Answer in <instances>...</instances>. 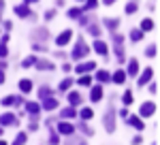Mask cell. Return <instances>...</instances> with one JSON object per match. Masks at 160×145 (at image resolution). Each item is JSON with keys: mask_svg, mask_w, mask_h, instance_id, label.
Wrapping results in <instances>:
<instances>
[{"mask_svg": "<svg viewBox=\"0 0 160 145\" xmlns=\"http://www.w3.org/2000/svg\"><path fill=\"white\" fill-rule=\"evenodd\" d=\"M88 53V45L83 43V41H79L77 45H75V49H73V58L75 60H79V58H83Z\"/></svg>", "mask_w": 160, "mask_h": 145, "instance_id": "obj_1", "label": "cell"}, {"mask_svg": "<svg viewBox=\"0 0 160 145\" xmlns=\"http://www.w3.org/2000/svg\"><path fill=\"white\" fill-rule=\"evenodd\" d=\"M0 124H2V126H11V124H17V118H15L13 113H4V115H0Z\"/></svg>", "mask_w": 160, "mask_h": 145, "instance_id": "obj_2", "label": "cell"}, {"mask_svg": "<svg viewBox=\"0 0 160 145\" xmlns=\"http://www.w3.org/2000/svg\"><path fill=\"white\" fill-rule=\"evenodd\" d=\"M154 111H156V105H154V102H145V105H141V115H143V118H149Z\"/></svg>", "mask_w": 160, "mask_h": 145, "instance_id": "obj_3", "label": "cell"}, {"mask_svg": "<svg viewBox=\"0 0 160 145\" xmlns=\"http://www.w3.org/2000/svg\"><path fill=\"white\" fill-rule=\"evenodd\" d=\"M71 36H73V32H71V30H64V32H62V34L56 38V43H58V45L62 47V45H66V43L71 41Z\"/></svg>", "mask_w": 160, "mask_h": 145, "instance_id": "obj_4", "label": "cell"}, {"mask_svg": "<svg viewBox=\"0 0 160 145\" xmlns=\"http://www.w3.org/2000/svg\"><path fill=\"white\" fill-rule=\"evenodd\" d=\"M43 109H47V111L58 109V100H56V98H51V96H47L45 100H43Z\"/></svg>", "mask_w": 160, "mask_h": 145, "instance_id": "obj_5", "label": "cell"}, {"mask_svg": "<svg viewBox=\"0 0 160 145\" xmlns=\"http://www.w3.org/2000/svg\"><path fill=\"white\" fill-rule=\"evenodd\" d=\"M92 68H96V64H94V62H86V64H79V66H75V71L81 72V75H83V72H90Z\"/></svg>", "mask_w": 160, "mask_h": 145, "instance_id": "obj_6", "label": "cell"}, {"mask_svg": "<svg viewBox=\"0 0 160 145\" xmlns=\"http://www.w3.org/2000/svg\"><path fill=\"white\" fill-rule=\"evenodd\" d=\"M105 128H107L109 132H113V109H109L107 115H105Z\"/></svg>", "mask_w": 160, "mask_h": 145, "instance_id": "obj_7", "label": "cell"}, {"mask_svg": "<svg viewBox=\"0 0 160 145\" xmlns=\"http://www.w3.org/2000/svg\"><path fill=\"white\" fill-rule=\"evenodd\" d=\"M22 102H24V100H22L19 96H7L4 100H2V105H4V107H11V105H22Z\"/></svg>", "mask_w": 160, "mask_h": 145, "instance_id": "obj_8", "label": "cell"}, {"mask_svg": "<svg viewBox=\"0 0 160 145\" xmlns=\"http://www.w3.org/2000/svg\"><path fill=\"white\" fill-rule=\"evenodd\" d=\"M34 64L38 66V71H53V64L49 60H37Z\"/></svg>", "mask_w": 160, "mask_h": 145, "instance_id": "obj_9", "label": "cell"}, {"mask_svg": "<svg viewBox=\"0 0 160 145\" xmlns=\"http://www.w3.org/2000/svg\"><path fill=\"white\" fill-rule=\"evenodd\" d=\"M58 130H60L62 134H73V126H71V124H66V122H60V124H58Z\"/></svg>", "mask_w": 160, "mask_h": 145, "instance_id": "obj_10", "label": "cell"}, {"mask_svg": "<svg viewBox=\"0 0 160 145\" xmlns=\"http://www.w3.org/2000/svg\"><path fill=\"white\" fill-rule=\"evenodd\" d=\"M149 79H152V68H145V71H143V75L139 77V85H145Z\"/></svg>", "mask_w": 160, "mask_h": 145, "instance_id": "obj_11", "label": "cell"}, {"mask_svg": "<svg viewBox=\"0 0 160 145\" xmlns=\"http://www.w3.org/2000/svg\"><path fill=\"white\" fill-rule=\"evenodd\" d=\"M7 41H9V36L4 34V36H2V43H0V58H7V53H9V49H7Z\"/></svg>", "mask_w": 160, "mask_h": 145, "instance_id": "obj_12", "label": "cell"}, {"mask_svg": "<svg viewBox=\"0 0 160 145\" xmlns=\"http://www.w3.org/2000/svg\"><path fill=\"white\" fill-rule=\"evenodd\" d=\"M94 49H96V53L105 56V53H107V43H102V41H96V43H94Z\"/></svg>", "mask_w": 160, "mask_h": 145, "instance_id": "obj_13", "label": "cell"}, {"mask_svg": "<svg viewBox=\"0 0 160 145\" xmlns=\"http://www.w3.org/2000/svg\"><path fill=\"white\" fill-rule=\"evenodd\" d=\"M90 98H92L94 102H96V100H100V98H102V88H100V85H96V88L92 90V94H90Z\"/></svg>", "mask_w": 160, "mask_h": 145, "instance_id": "obj_14", "label": "cell"}, {"mask_svg": "<svg viewBox=\"0 0 160 145\" xmlns=\"http://www.w3.org/2000/svg\"><path fill=\"white\" fill-rule=\"evenodd\" d=\"M137 72H139V62L132 58V60L128 62V75H137Z\"/></svg>", "mask_w": 160, "mask_h": 145, "instance_id": "obj_15", "label": "cell"}, {"mask_svg": "<svg viewBox=\"0 0 160 145\" xmlns=\"http://www.w3.org/2000/svg\"><path fill=\"white\" fill-rule=\"evenodd\" d=\"M19 90H22V92H30V90H32V81H30V79H22V81H19Z\"/></svg>", "mask_w": 160, "mask_h": 145, "instance_id": "obj_16", "label": "cell"}, {"mask_svg": "<svg viewBox=\"0 0 160 145\" xmlns=\"http://www.w3.org/2000/svg\"><path fill=\"white\" fill-rule=\"evenodd\" d=\"M15 13H17V15H22V17H30V11H28V7H26V4L15 7Z\"/></svg>", "mask_w": 160, "mask_h": 145, "instance_id": "obj_17", "label": "cell"}, {"mask_svg": "<svg viewBox=\"0 0 160 145\" xmlns=\"http://www.w3.org/2000/svg\"><path fill=\"white\" fill-rule=\"evenodd\" d=\"M124 79H126V72L124 71H118L113 75V81H115V83H124Z\"/></svg>", "mask_w": 160, "mask_h": 145, "instance_id": "obj_18", "label": "cell"}, {"mask_svg": "<svg viewBox=\"0 0 160 145\" xmlns=\"http://www.w3.org/2000/svg\"><path fill=\"white\" fill-rule=\"evenodd\" d=\"M26 109H28V113H32V115H37V113H38V109H41V107H38L37 102H28V105H26Z\"/></svg>", "mask_w": 160, "mask_h": 145, "instance_id": "obj_19", "label": "cell"}, {"mask_svg": "<svg viewBox=\"0 0 160 145\" xmlns=\"http://www.w3.org/2000/svg\"><path fill=\"white\" fill-rule=\"evenodd\" d=\"M128 122H130V124L135 126L137 130H143V122L139 120V118H135V115H132V118H130V120H128Z\"/></svg>", "mask_w": 160, "mask_h": 145, "instance_id": "obj_20", "label": "cell"}, {"mask_svg": "<svg viewBox=\"0 0 160 145\" xmlns=\"http://www.w3.org/2000/svg\"><path fill=\"white\" fill-rule=\"evenodd\" d=\"M115 56H118V62H124V49H122V43L115 45Z\"/></svg>", "mask_w": 160, "mask_h": 145, "instance_id": "obj_21", "label": "cell"}, {"mask_svg": "<svg viewBox=\"0 0 160 145\" xmlns=\"http://www.w3.org/2000/svg\"><path fill=\"white\" fill-rule=\"evenodd\" d=\"M68 100H71V105H79V102H81V96H79V94H77V92H71V96H68Z\"/></svg>", "mask_w": 160, "mask_h": 145, "instance_id": "obj_22", "label": "cell"}, {"mask_svg": "<svg viewBox=\"0 0 160 145\" xmlns=\"http://www.w3.org/2000/svg\"><path fill=\"white\" fill-rule=\"evenodd\" d=\"M26 139H28V134H26V132H19V134H17V139L13 141V145H24Z\"/></svg>", "mask_w": 160, "mask_h": 145, "instance_id": "obj_23", "label": "cell"}, {"mask_svg": "<svg viewBox=\"0 0 160 145\" xmlns=\"http://www.w3.org/2000/svg\"><path fill=\"white\" fill-rule=\"evenodd\" d=\"M130 38H132V41H141V38H143V30H132V32H130Z\"/></svg>", "mask_w": 160, "mask_h": 145, "instance_id": "obj_24", "label": "cell"}, {"mask_svg": "<svg viewBox=\"0 0 160 145\" xmlns=\"http://www.w3.org/2000/svg\"><path fill=\"white\" fill-rule=\"evenodd\" d=\"M62 118H75V109L73 107H66L62 111Z\"/></svg>", "mask_w": 160, "mask_h": 145, "instance_id": "obj_25", "label": "cell"}, {"mask_svg": "<svg viewBox=\"0 0 160 145\" xmlns=\"http://www.w3.org/2000/svg\"><path fill=\"white\" fill-rule=\"evenodd\" d=\"M154 28V22L152 19H143V24H141V30H152Z\"/></svg>", "mask_w": 160, "mask_h": 145, "instance_id": "obj_26", "label": "cell"}, {"mask_svg": "<svg viewBox=\"0 0 160 145\" xmlns=\"http://www.w3.org/2000/svg\"><path fill=\"white\" fill-rule=\"evenodd\" d=\"M71 83H73V81H71V79L66 77V79H64V81H62V83H60V90H62V92H66V90L71 88Z\"/></svg>", "mask_w": 160, "mask_h": 145, "instance_id": "obj_27", "label": "cell"}, {"mask_svg": "<svg viewBox=\"0 0 160 145\" xmlns=\"http://www.w3.org/2000/svg\"><path fill=\"white\" fill-rule=\"evenodd\" d=\"M96 77H98V81H109V72L107 71H100Z\"/></svg>", "mask_w": 160, "mask_h": 145, "instance_id": "obj_28", "label": "cell"}, {"mask_svg": "<svg viewBox=\"0 0 160 145\" xmlns=\"http://www.w3.org/2000/svg\"><path fill=\"white\" fill-rule=\"evenodd\" d=\"M34 62H37V58H34V56H30V58H26V60H24V68H28V66H32Z\"/></svg>", "mask_w": 160, "mask_h": 145, "instance_id": "obj_29", "label": "cell"}, {"mask_svg": "<svg viewBox=\"0 0 160 145\" xmlns=\"http://www.w3.org/2000/svg\"><path fill=\"white\" fill-rule=\"evenodd\" d=\"M124 105H132V92H126L124 94Z\"/></svg>", "mask_w": 160, "mask_h": 145, "instance_id": "obj_30", "label": "cell"}, {"mask_svg": "<svg viewBox=\"0 0 160 145\" xmlns=\"http://www.w3.org/2000/svg\"><path fill=\"white\" fill-rule=\"evenodd\" d=\"M38 94H41V98H47V96H51V90H47V88H41V90H38Z\"/></svg>", "mask_w": 160, "mask_h": 145, "instance_id": "obj_31", "label": "cell"}, {"mask_svg": "<svg viewBox=\"0 0 160 145\" xmlns=\"http://www.w3.org/2000/svg\"><path fill=\"white\" fill-rule=\"evenodd\" d=\"M137 11V2H128L126 4V13H135Z\"/></svg>", "mask_w": 160, "mask_h": 145, "instance_id": "obj_32", "label": "cell"}, {"mask_svg": "<svg viewBox=\"0 0 160 145\" xmlns=\"http://www.w3.org/2000/svg\"><path fill=\"white\" fill-rule=\"evenodd\" d=\"M81 9H71V11H68V17H79V15H81Z\"/></svg>", "mask_w": 160, "mask_h": 145, "instance_id": "obj_33", "label": "cell"}, {"mask_svg": "<svg viewBox=\"0 0 160 145\" xmlns=\"http://www.w3.org/2000/svg\"><path fill=\"white\" fill-rule=\"evenodd\" d=\"M79 85H90V77H88V75H81V79H79Z\"/></svg>", "mask_w": 160, "mask_h": 145, "instance_id": "obj_34", "label": "cell"}, {"mask_svg": "<svg viewBox=\"0 0 160 145\" xmlns=\"http://www.w3.org/2000/svg\"><path fill=\"white\" fill-rule=\"evenodd\" d=\"M81 118L90 120V118H92V109H83V111H81Z\"/></svg>", "mask_w": 160, "mask_h": 145, "instance_id": "obj_35", "label": "cell"}, {"mask_svg": "<svg viewBox=\"0 0 160 145\" xmlns=\"http://www.w3.org/2000/svg\"><path fill=\"white\" fill-rule=\"evenodd\" d=\"M145 56H149V58H154L156 56V47L152 45V47H148V51H145Z\"/></svg>", "mask_w": 160, "mask_h": 145, "instance_id": "obj_36", "label": "cell"}, {"mask_svg": "<svg viewBox=\"0 0 160 145\" xmlns=\"http://www.w3.org/2000/svg\"><path fill=\"white\" fill-rule=\"evenodd\" d=\"M105 26H107V28H115L118 22H115V19H105Z\"/></svg>", "mask_w": 160, "mask_h": 145, "instance_id": "obj_37", "label": "cell"}, {"mask_svg": "<svg viewBox=\"0 0 160 145\" xmlns=\"http://www.w3.org/2000/svg\"><path fill=\"white\" fill-rule=\"evenodd\" d=\"M49 143H51V145H58V143H60V139H58V137H56V134H51Z\"/></svg>", "mask_w": 160, "mask_h": 145, "instance_id": "obj_38", "label": "cell"}, {"mask_svg": "<svg viewBox=\"0 0 160 145\" xmlns=\"http://www.w3.org/2000/svg\"><path fill=\"white\" fill-rule=\"evenodd\" d=\"M90 34L96 36V34H98V28H96V26H90Z\"/></svg>", "mask_w": 160, "mask_h": 145, "instance_id": "obj_39", "label": "cell"}, {"mask_svg": "<svg viewBox=\"0 0 160 145\" xmlns=\"http://www.w3.org/2000/svg\"><path fill=\"white\" fill-rule=\"evenodd\" d=\"M92 7H96V0H88V7H86V9H92Z\"/></svg>", "mask_w": 160, "mask_h": 145, "instance_id": "obj_40", "label": "cell"}, {"mask_svg": "<svg viewBox=\"0 0 160 145\" xmlns=\"http://www.w3.org/2000/svg\"><path fill=\"white\" fill-rule=\"evenodd\" d=\"M2 81H4V72L0 71V83H2Z\"/></svg>", "mask_w": 160, "mask_h": 145, "instance_id": "obj_41", "label": "cell"}, {"mask_svg": "<svg viewBox=\"0 0 160 145\" xmlns=\"http://www.w3.org/2000/svg\"><path fill=\"white\" fill-rule=\"evenodd\" d=\"M102 2H105V4H113L115 0H102Z\"/></svg>", "mask_w": 160, "mask_h": 145, "instance_id": "obj_42", "label": "cell"}, {"mask_svg": "<svg viewBox=\"0 0 160 145\" xmlns=\"http://www.w3.org/2000/svg\"><path fill=\"white\" fill-rule=\"evenodd\" d=\"M2 9H4V2H2V0H0V11H2Z\"/></svg>", "mask_w": 160, "mask_h": 145, "instance_id": "obj_43", "label": "cell"}, {"mask_svg": "<svg viewBox=\"0 0 160 145\" xmlns=\"http://www.w3.org/2000/svg\"><path fill=\"white\" fill-rule=\"evenodd\" d=\"M26 2H37V0H26Z\"/></svg>", "mask_w": 160, "mask_h": 145, "instance_id": "obj_44", "label": "cell"}, {"mask_svg": "<svg viewBox=\"0 0 160 145\" xmlns=\"http://www.w3.org/2000/svg\"><path fill=\"white\" fill-rule=\"evenodd\" d=\"M0 145H7V143H4V141H0Z\"/></svg>", "mask_w": 160, "mask_h": 145, "instance_id": "obj_45", "label": "cell"}, {"mask_svg": "<svg viewBox=\"0 0 160 145\" xmlns=\"http://www.w3.org/2000/svg\"><path fill=\"white\" fill-rule=\"evenodd\" d=\"M0 137H2V128H0Z\"/></svg>", "mask_w": 160, "mask_h": 145, "instance_id": "obj_46", "label": "cell"}]
</instances>
